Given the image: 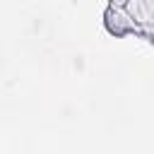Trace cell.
Listing matches in <instances>:
<instances>
[{"label":"cell","mask_w":154,"mask_h":154,"mask_svg":"<svg viewBox=\"0 0 154 154\" xmlns=\"http://www.w3.org/2000/svg\"><path fill=\"white\" fill-rule=\"evenodd\" d=\"M103 24H106V29L111 31V34H116V36H125V34H140V29H137V24L132 22V17L125 12V5H108L106 7V12H103Z\"/></svg>","instance_id":"1"},{"label":"cell","mask_w":154,"mask_h":154,"mask_svg":"<svg viewBox=\"0 0 154 154\" xmlns=\"http://www.w3.org/2000/svg\"><path fill=\"white\" fill-rule=\"evenodd\" d=\"M142 34H144V36H149V41L154 43V29H147V31H142Z\"/></svg>","instance_id":"2"}]
</instances>
